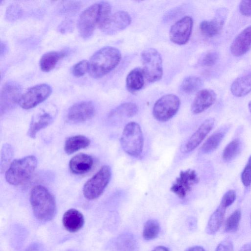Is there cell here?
Returning <instances> with one entry per match:
<instances>
[{
  "label": "cell",
  "mask_w": 251,
  "mask_h": 251,
  "mask_svg": "<svg viewBox=\"0 0 251 251\" xmlns=\"http://www.w3.org/2000/svg\"><path fill=\"white\" fill-rule=\"evenodd\" d=\"M121 58V53L117 48L103 47L95 52L88 61V72L93 78H101L115 69Z\"/></svg>",
  "instance_id": "cell-1"
},
{
  "label": "cell",
  "mask_w": 251,
  "mask_h": 251,
  "mask_svg": "<svg viewBox=\"0 0 251 251\" xmlns=\"http://www.w3.org/2000/svg\"><path fill=\"white\" fill-rule=\"evenodd\" d=\"M30 202L33 214L40 221L51 220L56 211V202L52 194L42 185L34 186L30 194Z\"/></svg>",
  "instance_id": "cell-2"
},
{
  "label": "cell",
  "mask_w": 251,
  "mask_h": 251,
  "mask_svg": "<svg viewBox=\"0 0 251 251\" xmlns=\"http://www.w3.org/2000/svg\"><path fill=\"white\" fill-rule=\"evenodd\" d=\"M37 165V159L33 155L13 160L5 174L6 181L15 186L26 183L32 176Z\"/></svg>",
  "instance_id": "cell-3"
},
{
  "label": "cell",
  "mask_w": 251,
  "mask_h": 251,
  "mask_svg": "<svg viewBox=\"0 0 251 251\" xmlns=\"http://www.w3.org/2000/svg\"><path fill=\"white\" fill-rule=\"evenodd\" d=\"M120 142L123 150L127 154L139 157L144 146L143 135L140 125L135 122L127 124L123 129Z\"/></svg>",
  "instance_id": "cell-4"
},
{
  "label": "cell",
  "mask_w": 251,
  "mask_h": 251,
  "mask_svg": "<svg viewBox=\"0 0 251 251\" xmlns=\"http://www.w3.org/2000/svg\"><path fill=\"white\" fill-rule=\"evenodd\" d=\"M141 57L146 79L150 82L160 80L163 75V66L159 52L155 49L149 48L142 51Z\"/></svg>",
  "instance_id": "cell-5"
},
{
  "label": "cell",
  "mask_w": 251,
  "mask_h": 251,
  "mask_svg": "<svg viewBox=\"0 0 251 251\" xmlns=\"http://www.w3.org/2000/svg\"><path fill=\"white\" fill-rule=\"evenodd\" d=\"M101 24L100 2L86 8L80 15L77 28L80 36L84 39L90 37L97 27Z\"/></svg>",
  "instance_id": "cell-6"
},
{
  "label": "cell",
  "mask_w": 251,
  "mask_h": 251,
  "mask_svg": "<svg viewBox=\"0 0 251 251\" xmlns=\"http://www.w3.org/2000/svg\"><path fill=\"white\" fill-rule=\"evenodd\" d=\"M111 176V168L104 165L84 184L83 193L85 198L92 200L99 198L109 183Z\"/></svg>",
  "instance_id": "cell-7"
},
{
  "label": "cell",
  "mask_w": 251,
  "mask_h": 251,
  "mask_svg": "<svg viewBox=\"0 0 251 251\" xmlns=\"http://www.w3.org/2000/svg\"><path fill=\"white\" fill-rule=\"evenodd\" d=\"M179 98L174 94H167L160 98L152 109L154 118L158 121L165 122L172 119L180 106Z\"/></svg>",
  "instance_id": "cell-8"
},
{
  "label": "cell",
  "mask_w": 251,
  "mask_h": 251,
  "mask_svg": "<svg viewBox=\"0 0 251 251\" xmlns=\"http://www.w3.org/2000/svg\"><path fill=\"white\" fill-rule=\"evenodd\" d=\"M50 86L46 83L37 84L29 88L22 95L19 104L25 109L35 107L45 100L51 94Z\"/></svg>",
  "instance_id": "cell-9"
},
{
  "label": "cell",
  "mask_w": 251,
  "mask_h": 251,
  "mask_svg": "<svg viewBox=\"0 0 251 251\" xmlns=\"http://www.w3.org/2000/svg\"><path fill=\"white\" fill-rule=\"evenodd\" d=\"M199 181V178L195 170L187 169L182 171L173 183L170 190L178 198L184 199Z\"/></svg>",
  "instance_id": "cell-10"
},
{
  "label": "cell",
  "mask_w": 251,
  "mask_h": 251,
  "mask_svg": "<svg viewBox=\"0 0 251 251\" xmlns=\"http://www.w3.org/2000/svg\"><path fill=\"white\" fill-rule=\"evenodd\" d=\"M22 87L17 82L8 81L3 86L0 93V113H5L19 103Z\"/></svg>",
  "instance_id": "cell-11"
},
{
  "label": "cell",
  "mask_w": 251,
  "mask_h": 251,
  "mask_svg": "<svg viewBox=\"0 0 251 251\" xmlns=\"http://www.w3.org/2000/svg\"><path fill=\"white\" fill-rule=\"evenodd\" d=\"M193 26L191 17L185 16L181 18L171 26L169 32L170 40L177 45L185 44L190 38Z\"/></svg>",
  "instance_id": "cell-12"
},
{
  "label": "cell",
  "mask_w": 251,
  "mask_h": 251,
  "mask_svg": "<svg viewBox=\"0 0 251 251\" xmlns=\"http://www.w3.org/2000/svg\"><path fill=\"white\" fill-rule=\"evenodd\" d=\"M95 108L92 101H83L73 105L67 113L68 120L73 123H79L91 119L95 115Z\"/></svg>",
  "instance_id": "cell-13"
},
{
  "label": "cell",
  "mask_w": 251,
  "mask_h": 251,
  "mask_svg": "<svg viewBox=\"0 0 251 251\" xmlns=\"http://www.w3.org/2000/svg\"><path fill=\"white\" fill-rule=\"evenodd\" d=\"M130 15L124 11H119L111 14L100 29L108 35L115 34L126 28L131 23Z\"/></svg>",
  "instance_id": "cell-14"
},
{
  "label": "cell",
  "mask_w": 251,
  "mask_h": 251,
  "mask_svg": "<svg viewBox=\"0 0 251 251\" xmlns=\"http://www.w3.org/2000/svg\"><path fill=\"white\" fill-rule=\"evenodd\" d=\"M214 122V119L212 118L205 120L187 141L183 148L184 152H191L198 147L212 129Z\"/></svg>",
  "instance_id": "cell-15"
},
{
  "label": "cell",
  "mask_w": 251,
  "mask_h": 251,
  "mask_svg": "<svg viewBox=\"0 0 251 251\" xmlns=\"http://www.w3.org/2000/svg\"><path fill=\"white\" fill-rule=\"evenodd\" d=\"M216 93L211 89H205L199 91L191 105V111L195 114L201 113L215 102Z\"/></svg>",
  "instance_id": "cell-16"
},
{
  "label": "cell",
  "mask_w": 251,
  "mask_h": 251,
  "mask_svg": "<svg viewBox=\"0 0 251 251\" xmlns=\"http://www.w3.org/2000/svg\"><path fill=\"white\" fill-rule=\"evenodd\" d=\"M251 47V25L243 30L234 39L230 46L231 53L235 56L245 54Z\"/></svg>",
  "instance_id": "cell-17"
},
{
  "label": "cell",
  "mask_w": 251,
  "mask_h": 251,
  "mask_svg": "<svg viewBox=\"0 0 251 251\" xmlns=\"http://www.w3.org/2000/svg\"><path fill=\"white\" fill-rule=\"evenodd\" d=\"M94 165L92 157L85 153H79L73 156L69 164L70 171L76 175H82L89 172Z\"/></svg>",
  "instance_id": "cell-18"
},
{
  "label": "cell",
  "mask_w": 251,
  "mask_h": 251,
  "mask_svg": "<svg viewBox=\"0 0 251 251\" xmlns=\"http://www.w3.org/2000/svg\"><path fill=\"white\" fill-rule=\"evenodd\" d=\"M62 223L69 232H75L80 229L84 223L82 214L75 209L67 210L63 215Z\"/></svg>",
  "instance_id": "cell-19"
},
{
  "label": "cell",
  "mask_w": 251,
  "mask_h": 251,
  "mask_svg": "<svg viewBox=\"0 0 251 251\" xmlns=\"http://www.w3.org/2000/svg\"><path fill=\"white\" fill-rule=\"evenodd\" d=\"M54 117L50 112L44 110L33 118L30 125L27 135L35 138L37 133L49 126L53 121Z\"/></svg>",
  "instance_id": "cell-20"
},
{
  "label": "cell",
  "mask_w": 251,
  "mask_h": 251,
  "mask_svg": "<svg viewBox=\"0 0 251 251\" xmlns=\"http://www.w3.org/2000/svg\"><path fill=\"white\" fill-rule=\"evenodd\" d=\"M144 77L143 70L140 68L137 67L132 70L126 76L127 89L131 93H134L141 90L144 85Z\"/></svg>",
  "instance_id": "cell-21"
},
{
  "label": "cell",
  "mask_w": 251,
  "mask_h": 251,
  "mask_svg": "<svg viewBox=\"0 0 251 251\" xmlns=\"http://www.w3.org/2000/svg\"><path fill=\"white\" fill-rule=\"evenodd\" d=\"M232 94L237 97L246 96L251 92V72L236 78L230 87Z\"/></svg>",
  "instance_id": "cell-22"
},
{
  "label": "cell",
  "mask_w": 251,
  "mask_h": 251,
  "mask_svg": "<svg viewBox=\"0 0 251 251\" xmlns=\"http://www.w3.org/2000/svg\"><path fill=\"white\" fill-rule=\"evenodd\" d=\"M90 144V140L84 135H77L68 138L64 145V151L68 154L87 147Z\"/></svg>",
  "instance_id": "cell-23"
},
{
  "label": "cell",
  "mask_w": 251,
  "mask_h": 251,
  "mask_svg": "<svg viewBox=\"0 0 251 251\" xmlns=\"http://www.w3.org/2000/svg\"><path fill=\"white\" fill-rule=\"evenodd\" d=\"M66 53L64 51H50L44 54L40 60V67L43 72L52 70L59 60L64 57Z\"/></svg>",
  "instance_id": "cell-24"
},
{
  "label": "cell",
  "mask_w": 251,
  "mask_h": 251,
  "mask_svg": "<svg viewBox=\"0 0 251 251\" xmlns=\"http://www.w3.org/2000/svg\"><path fill=\"white\" fill-rule=\"evenodd\" d=\"M226 209L220 204L212 213L206 227L207 233L213 234L218 230L223 222Z\"/></svg>",
  "instance_id": "cell-25"
},
{
  "label": "cell",
  "mask_w": 251,
  "mask_h": 251,
  "mask_svg": "<svg viewBox=\"0 0 251 251\" xmlns=\"http://www.w3.org/2000/svg\"><path fill=\"white\" fill-rule=\"evenodd\" d=\"M227 131V127L221 128L212 134L203 143L201 151L203 153H209L219 146Z\"/></svg>",
  "instance_id": "cell-26"
},
{
  "label": "cell",
  "mask_w": 251,
  "mask_h": 251,
  "mask_svg": "<svg viewBox=\"0 0 251 251\" xmlns=\"http://www.w3.org/2000/svg\"><path fill=\"white\" fill-rule=\"evenodd\" d=\"M223 24V21L218 19L211 21H203L200 23V29L205 36L212 37L220 32Z\"/></svg>",
  "instance_id": "cell-27"
},
{
  "label": "cell",
  "mask_w": 251,
  "mask_h": 251,
  "mask_svg": "<svg viewBox=\"0 0 251 251\" xmlns=\"http://www.w3.org/2000/svg\"><path fill=\"white\" fill-rule=\"evenodd\" d=\"M202 85L203 81L201 78L189 76L183 80L180 86V90L185 94H192L199 90Z\"/></svg>",
  "instance_id": "cell-28"
},
{
  "label": "cell",
  "mask_w": 251,
  "mask_h": 251,
  "mask_svg": "<svg viewBox=\"0 0 251 251\" xmlns=\"http://www.w3.org/2000/svg\"><path fill=\"white\" fill-rule=\"evenodd\" d=\"M137 105L133 102H126L121 104L110 113L111 117H131L135 116L138 112Z\"/></svg>",
  "instance_id": "cell-29"
},
{
  "label": "cell",
  "mask_w": 251,
  "mask_h": 251,
  "mask_svg": "<svg viewBox=\"0 0 251 251\" xmlns=\"http://www.w3.org/2000/svg\"><path fill=\"white\" fill-rule=\"evenodd\" d=\"M159 222L155 219L148 220L144 225L142 235L146 240H151L157 237L160 231Z\"/></svg>",
  "instance_id": "cell-30"
},
{
  "label": "cell",
  "mask_w": 251,
  "mask_h": 251,
  "mask_svg": "<svg viewBox=\"0 0 251 251\" xmlns=\"http://www.w3.org/2000/svg\"><path fill=\"white\" fill-rule=\"evenodd\" d=\"M240 149V143L236 139L229 142L223 150L222 158L226 161H229L238 153Z\"/></svg>",
  "instance_id": "cell-31"
},
{
  "label": "cell",
  "mask_w": 251,
  "mask_h": 251,
  "mask_svg": "<svg viewBox=\"0 0 251 251\" xmlns=\"http://www.w3.org/2000/svg\"><path fill=\"white\" fill-rule=\"evenodd\" d=\"M241 217L240 210L234 211L226 220L225 226V230L227 232L236 231L238 228Z\"/></svg>",
  "instance_id": "cell-32"
},
{
  "label": "cell",
  "mask_w": 251,
  "mask_h": 251,
  "mask_svg": "<svg viewBox=\"0 0 251 251\" xmlns=\"http://www.w3.org/2000/svg\"><path fill=\"white\" fill-rule=\"evenodd\" d=\"M13 155V150L12 147L9 144H5L2 149L1 156L0 169L4 170L7 164L11 160Z\"/></svg>",
  "instance_id": "cell-33"
},
{
  "label": "cell",
  "mask_w": 251,
  "mask_h": 251,
  "mask_svg": "<svg viewBox=\"0 0 251 251\" xmlns=\"http://www.w3.org/2000/svg\"><path fill=\"white\" fill-rule=\"evenodd\" d=\"M89 62L86 60L79 61L75 64L72 69L73 75L77 77L83 76L88 71Z\"/></svg>",
  "instance_id": "cell-34"
},
{
  "label": "cell",
  "mask_w": 251,
  "mask_h": 251,
  "mask_svg": "<svg viewBox=\"0 0 251 251\" xmlns=\"http://www.w3.org/2000/svg\"><path fill=\"white\" fill-rule=\"evenodd\" d=\"M241 180L246 187H248L251 184V155L242 173Z\"/></svg>",
  "instance_id": "cell-35"
},
{
  "label": "cell",
  "mask_w": 251,
  "mask_h": 251,
  "mask_svg": "<svg viewBox=\"0 0 251 251\" xmlns=\"http://www.w3.org/2000/svg\"><path fill=\"white\" fill-rule=\"evenodd\" d=\"M219 58V55L216 51H209L206 53L202 58V64L207 67L215 65Z\"/></svg>",
  "instance_id": "cell-36"
},
{
  "label": "cell",
  "mask_w": 251,
  "mask_h": 251,
  "mask_svg": "<svg viewBox=\"0 0 251 251\" xmlns=\"http://www.w3.org/2000/svg\"><path fill=\"white\" fill-rule=\"evenodd\" d=\"M61 7V12L66 14H74L80 7V3L76 1H69Z\"/></svg>",
  "instance_id": "cell-37"
},
{
  "label": "cell",
  "mask_w": 251,
  "mask_h": 251,
  "mask_svg": "<svg viewBox=\"0 0 251 251\" xmlns=\"http://www.w3.org/2000/svg\"><path fill=\"white\" fill-rule=\"evenodd\" d=\"M235 199V192L233 190H229L224 195L220 205L226 208L233 203Z\"/></svg>",
  "instance_id": "cell-38"
},
{
  "label": "cell",
  "mask_w": 251,
  "mask_h": 251,
  "mask_svg": "<svg viewBox=\"0 0 251 251\" xmlns=\"http://www.w3.org/2000/svg\"><path fill=\"white\" fill-rule=\"evenodd\" d=\"M21 13V9L19 7L12 5L7 8L6 17L8 20H15L20 16Z\"/></svg>",
  "instance_id": "cell-39"
},
{
  "label": "cell",
  "mask_w": 251,
  "mask_h": 251,
  "mask_svg": "<svg viewBox=\"0 0 251 251\" xmlns=\"http://www.w3.org/2000/svg\"><path fill=\"white\" fill-rule=\"evenodd\" d=\"M240 13L246 16H251V0H242L239 4Z\"/></svg>",
  "instance_id": "cell-40"
},
{
  "label": "cell",
  "mask_w": 251,
  "mask_h": 251,
  "mask_svg": "<svg viewBox=\"0 0 251 251\" xmlns=\"http://www.w3.org/2000/svg\"><path fill=\"white\" fill-rule=\"evenodd\" d=\"M122 240L121 244L122 245V249H124L126 251L130 249L131 250V248L133 247L134 242L133 238L131 235H122Z\"/></svg>",
  "instance_id": "cell-41"
},
{
  "label": "cell",
  "mask_w": 251,
  "mask_h": 251,
  "mask_svg": "<svg viewBox=\"0 0 251 251\" xmlns=\"http://www.w3.org/2000/svg\"><path fill=\"white\" fill-rule=\"evenodd\" d=\"M215 251H233L232 242L229 239L223 240L218 245Z\"/></svg>",
  "instance_id": "cell-42"
},
{
  "label": "cell",
  "mask_w": 251,
  "mask_h": 251,
  "mask_svg": "<svg viewBox=\"0 0 251 251\" xmlns=\"http://www.w3.org/2000/svg\"><path fill=\"white\" fill-rule=\"evenodd\" d=\"M59 30L62 33L66 32L72 28V23L70 21H65L60 26Z\"/></svg>",
  "instance_id": "cell-43"
},
{
  "label": "cell",
  "mask_w": 251,
  "mask_h": 251,
  "mask_svg": "<svg viewBox=\"0 0 251 251\" xmlns=\"http://www.w3.org/2000/svg\"><path fill=\"white\" fill-rule=\"evenodd\" d=\"M186 251H205V250L201 246H194L188 249Z\"/></svg>",
  "instance_id": "cell-44"
},
{
  "label": "cell",
  "mask_w": 251,
  "mask_h": 251,
  "mask_svg": "<svg viewBox=\"0 0 251 251\" xmlns=\"http://www.w3.org/2000/svg\"><path fill=\"white\" fill-rule=\"evenodd\" d=\"M240 251H251V242L245 244Z\"/></svg>",
  "instance_id": "cell-45"
},
{
  "label": "cell",
  "mask_w": 251,
  "mask_h": 251,
  "mask_svg": "<svg viewBox=\"0 0 251 251\" xmlns=\"http://www.w3.org/2000/svg\"><path fill=\"white\" fill-rule=\"evenodd\" d=\"M0 47V54L1 55H2V54H4L6 51L7 46L4 43L1 42Z\"/></svg>",
  "instance_id": "cell-46"
},
{
  "label": "cell",
  "mask_w": 251,
  "mask_h": 251,
  "mask_svg": "<svg viewBox=\"0 0 251 251\" xmlns=\"http://www.w3.org/2000/svg\"><path fill=\"white\" fill-rule=\"evenodd\" d=\"M151 251H170L169 249L164 246H157L154 248Z\"/></svg>",
  "instance_id": "cell-47"
},
{
  "label": "cell",
  "mask_w": 251,
  "mask_h": 251,
  "mask_svg": "<svg viewBox=\"0 0 251 251\" xmlns=\"http://www.w3.org/2000/svg\"><path fill=\"white\" fill-rule=\"evenodd\" d=\"M248 107H249L250 111L251 112V101H250L249 102V104H248Z\"/></svg>",
  "instance_id": "cell-48"
},
{
  "label": "cell",
  "mask_w": 251,
  "mask_h": 251,
  "mask_svg": "<svg viewBox=\"0 0 251 251\" xmlns=\"http://www.w3.org/2000/svg\"><path fill=\"white\" fill-rule=\"evenodd\" d=\"M250 218H251V213Z\"/></svg>",
  "instance_id": "cell-49"
}]
</instances>
